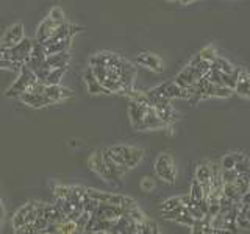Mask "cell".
Here are the masks:
<instances>
[{
    "label": "cell",
    "mask_w": 250,
    "mask_h": 234,
    "mask_svg": "<svg viewBox=\"0 0 250 234\" xmlns=\"http://www.w3.org/2000/svg\"><path fill=\"white\" fill-rule=\"evenodd\" d=\"M146 109H147V106L141 105V103H136V101H131V103H130L128 116H130L131 125H133V128H135V130H138L141 122H143L144 116H146Z\"/></svg>",
    "instance_id": "cell-16"
},
{
    "label": "cell",
    "mask_w": 250,
    "mask_h": 234,
    "mask_svg": "<svg viewBox=\"0 0 250 234\" xmlns=\"http://www.w3.org/2000/svg\"><path fill=\"white\" fill-rule=\"evenodd\" d=\"M88 166L91 167L92 172H96V174L104 179V181L106 183H111V175H109V170L106 167L105 164V159H104V153H102V150L99 152H94L89 159H88Z\"/></svg>",
    "instance_id": "cell-5"
},
{
    "label": "cell",
    "mask_w": 250,
    "mask_h": 234,
    "mask_svg": "<svg viewBox=\"0 0 250 234\" xmlns=\"http://www.w3.org/2000/svg\"><path fill=\"white\" fill-rule=\"evenodd\" d=\"M199 55H200V58H202V59L213 62L214 58L217 57V52H216V49H214L213 45H207L205 49H202V50L199 52Z\"/></svg>",
    "instance_id": "cell-30"
},
{
    "label": "cell",
    "mask_w": 250,
    "mask_h": 234,
    "mask_svg": "<svg viewBox=\"0 0 250 234\" xmlns=\"http://www.w3.org/2000/svg\"><path fill=\"white\" fill-rule=\"evenodd\" d=\"M33 44H35V41H31V39L22 38L18 44L8 47L5 59H13L16 62H21V64H25L30 53H31V49H33Z\"/></svg>",
    "instance_id": "cell-3"
},
{
    "label": "cell",
    "mask_w": 250,
    "mask_h": 234,
    "mask_svg": "<svg viewBox=\"0 0 250 234\" xmlns=\"http://www.w3.org/2000/svg\"><path fill=\"white\" fill-rule=\"evenodd\" d=\"M23 64L21 62H16L13 59H5V58H0V69H8V70H13V72H21Z\"/></svg>",
    "instance_id": "cell-29"
},
{
    "label": "cell",
    "mask_w": 250,
    "mask_h": 234,
    "mask_svg": "<svg viewBox=\"0 0 250 234\" xmlns=\"http://www.w3.org/2000/svg\"><path fill=\"white\" fill-rule=\"evenodd\" d=\"M2 218H3V208H2V203H0V225H2Z\"/></svg>",
    "instance_id": "cell-38"
},
{
    "label": "cell",
    "mask_w": 250,
    "mask_h": 234,
    "mask_svg": "<svg viewBox=\"0 0 250 234\" xmlns=\"http://www.w3.org/2000/svg\"><path fill=\"white\" fill-rule=\"evenodd\" d=\"M70 61V55L69 52H58V53H52V55H47L45 57V64L49 66L50 69L55 67H67Z\"/></svg>",
    "instance_id": "cell-15"
},
{
    "label": "cell",
    "mask_w": 250,
    "mask_h": 234,
    "mask_svg": "<svg viewBox=\"0 0 250 234\" xmlns=\"http://www.w3.org/2000/svg\"><path fill=\"white\" fill-rule=\"evenodd\" d=\"M136 64L150 69V70H153V72H163V69H164L161 58L158 57V55L150 53V52L139 53L136 57Z\"/></svg>",
    "instance_id": "cell-8"
},
{
    "label": "cell",
    "mask_w": 250,
    "mask_h": 234,
    "mask_svg": "<svg viewBox=\"0 0 250 234\" xmlns=\"http://www.w3.org/2000/svg\"><path fill=\"white\" fill-rule=\"evenodd\" d=\"M222 195H225L227 198H230L234 203H239L241 201V197H242V195L238 192L234 183H224L222 184Z\"/></svg>",
    "instance_id": "cell-24"
},
{
    "label": "cell",
    "mask_w": 250,
    "mask_h": 234,
    "mask_svg": "<svg viewBox=\"0 0 250 234\" xmlns=\"http://www.w3.org/2000/svg\"><path fill=\"white\" fill-rule=\"evenodd\" d=\"M60 25V23L57 22H53L52 19L47 18L45 20H42L41 23H39V27H38V31H36V42L39 44H44L47 39H49L53 33V30L57 28Z\"/></svg>",
    "instance_id": "cell-14"
},
{
    "label": "cell",
    "mask_w": 250,
    "mask_h": 234,
    "mask_svg": "<svg viewBox=\"0 0 250 234\" xmlns=\"http://www.w3.org/2000/svg\"><path fill=\"white\" fill-rule=\"evenodd\" d=\"M18 233H36L35 225H33V223H25V225H22L21 228L18 230Z\"/></svg>",
    "instance_id": "cell-37"
},
{
    "label": "cell",
    "mask_w": 250,
    "mask_h": 234,
    "mask_svg": "<svg viewBox=\"0 0 250 234\" xmlns=\"http://www.w3.org/2000/svg\"><path fill=\"white\" fill-rule=\"evenodd\" d=\"M66 70H67V67H55V69H50V72H49V75H47L44 84L45 86H49V84H60L62 75L66 74Z\"/></svg>",
    "instance_id": "cell-23"
},
{
    "label": "cell",
    "mask_w": 250,
    "mask_h": 234,
    "mask_svg": "<svg viewBox=\"0 0 250 234\" xmlns=\"http://www.w3.org/2000/svg\"><path fill=\"white\" fill-rule=\"evenodd\" d=\"M195 179L200 184H209L211 183V170H209V162H202L197 166L195 170Z\"/></svg>",
    "instance_id": "cell-20"
},
{
    "label": "cell",
    "mask_w": 250,
    "mask_h": 234,
    "mask_svg": "<svg viewBox=\"0 0 250 234\" xmlns=\"http://www.w3.org/2000/svg\"><path fill=\"white\" fill-rule=\"evenodd\" d=\"M70 192H72V186H57L53 189V194L57 198H69Z\"/></svg>",
    "instance_id": "cell-35"
},
{
    "label": "cell",
    "mask_w": 250,
    "mask_h": 234,
    "mask_svg": "<svg viewBox=\"0 0 250 234\" xmlns=\"http://www.w3.org/2000/svg\"><path fill=\"white\" fill-rule=\"evenodd\" d=\"M33 208V203H27V205H23L21 209H18V213L14 214L13 217V228L14 231H18L22 225L27 223V215H28V211Z\"/></svg>",
    "instance_id": "cell-18"
},
{
    "label": "cell",
    "mask_w": 250,
    "mask_h": 234,
    "mask_svg": "<svg viewBox=\"0 0 250 234\" xmlns=\"http://www.w3.org/2000/svg\"><path fill=\"white\" fill-rule=\"evenodd\" d=\"M233 94V89L227 88L222 84H213V91H211V97H219V98H229Z\"/></svg>",
    "instance_id": "cell-27"
},
{
    "label": "cell",
    "mask_w": 250,
    "mask_h": 234,
    "mask_svg": "<svg viewBox=\"0 0 250 234\" xmlns=\"http://www.w3.org/2000/svg\"><path fill=\"white\" fill-rule=\"evenodd\" d=\"M189 197L194 200V201H200L205 198V194H203V187L202 184L197 181V179H192V184H191V194H189Z\"/></svg>",
    "instance_id": "cell-28"
},
{
    "label": "cell",
    "mask_w": 250,
    "mask_h": 234,
    "mask_svg": "<svg viewBox=\"0 0 250 234\" xmlns=\"http://www.w3.org/2000/svg\"><path fill=\"white\" fill-rule=\"evenodd\" d=\"M70 41H72V39L67 38V39H61V41H58V42L45 44L44 45L45 55H52V53H58V52H69Z\"/></svg>",
    "instance_id": "cell-19"
},
{
    "label": "cell",
    "mask_w": 250,
    "mask_h": 234,
    "mask_svg": "<svg viewBox=\"0 0 250 234\" xmlns=\"http://www.w3.org/2000/svg\"><path fill=\"white\" fill-rule=\"evenodd\" d=\"M211 69L219 70V72H222V74H231L236 67H234L230 61H227L225 58H222V57H216L214 61L211 62Z\"/></svg>",
    "instance_id": "cell-21"
},
{
    "label": "cell",
    "mask_w": 250,
    "mask_h": 234,
    "mask_svg": "<svg viewBox=\"0 0 250 234\" xmlns=\"http://www.w3.org/2000/svg\"><path fill=\"white\" fill-rule=\"evenodd\" d=\"M47 18L52 19L53 22H57V23H62V22H64V11H62L60 6H53L52 10L49 11V16H47Z\"/></svg>",
    "instance_id": "cell-33"
},
{
    "label": "cell",
    "mask_w": 250,
    "mask_h": 234,
    "mask_svg": "<svg viewBox=\"0 0 250 234\" xmlns=\"http://www.w3.org/2000/svg\"><path fill=\"white\" fill-rule=\"evenodd\" d=\"M155 174L160 179H163L164 183H175L177 178V169L175 162L172 159V156L169 153H161L155 161Z\"/></svg>",
    "instance_id": "cell-1"
},
{
    "label": "cell",
    "mask_w": 250,
    "mask_h": 234,
    "mask_svg": "<svg viewBox=\"0 0 250 234\" xmlns=\"http://www.w3.org/2000/svg\"><path fill=\"white\" fill-rule=\"evenodd\" d=\"M139 187H141V191H144V192H152L155 189V179L150 176H143Z\"/></svg>",
    "instance_id": "cell-36"
},
{
    "label": "cell",
    "mask_w": 250,
    "mask_h": 234,
    "mask_svg": "<svg viewBox=\"0 0 250 234\" xmlns=\"http://www.w3.org/2000/svg\"><path fill=\"white\" fill-rule=\"evenodd\" d=\"M44 96L49 98L50 105H53V103H58V101H62L69 97H72V91L61 88L60 84H49L44 88Z\"/></svg>",
    "instance_id": "cell-10"
},
{
    "label": "cell",
    "mask_w": 250,
    "mask_h": 234,
    "mask_svg": "<svg viewBox=\"0 0 250 234\" xmlns=\"http://www.w3.org/2000/svg\"><path fill=\"white\" fill-rule=\"evenodd\" d=\"M178 205H182V198H180V197H172V198H167L166 201H163L160 209H161V213H166V211H170V209L177 208Z\"/></svg>",
    "instance_id": "cell-32"
},
{
    "label": "cell",
    "mask_w": 250,
    "mask_h": 234,
    "mask_svg": "<svg viewBox=\"0 0 250 234\" xmlns=\"http://www.w3.org/2000/svg\"><path fill=\"white\" fill-rule=\"evenodd\" d=\"M166 125H164V122L158 117V114H156L155 108L153 106H147L146 109V116L143 122H141V125L138 127L139 131H144V130H158V128H164Z\"/></svg>",
    "instance_id": "cell-9"
},
{
    "label": "cell",
    "mask_w": 250,
    "mask_h": 234,
    "mask_svg": "<svg viewBox=\"0 0 250 234\" xmlns=\"http://www.w3.org/2000/svg\"><path fill=\"white\" fill-rule=\"evenodd\" d=\"M124 213L122 206L119 205H111V203H99L96 211L92 213V215H96L97 218H105V220H116L119 218Z\"/></svg>",
    "instance_id": "cell-7"
},
{
    "label": "cell",
    "mask_w": 250,
    "mask_h": 234,
    "mask_svg": "<svg viewBox=\"0 0 250 234\" xmlns=\"http://www.w3.org/2000/svg\"><path fill=\"white\" fill-rule=\"evenodd\" d=\"M36 81H38V78H36L35 72H33V70H30L25 64H23L22 69H21V72H19L18 80H16L11 84V88L6 91V97H10V98L19 97L22 92H25L30 86L35 84Z\"/></svg>",
    "instance_id": "cell-2"
},
{
    "label": "cell",
    "mask_w": 250,
    "mask_h": 234,
    "mask_svg": "<svg viewBox=\"0 0 250 234\" xmlns=\"http://www.w3.org/2000/svg\"><path fill=\"white\" fill-rule=\"evenodd\" d=\"M234 186L241 195H244L249 192V187H250V175H238V178L234 179Z\"/></svg>",
    "instance_id": "cell-26"
},
{
    "label": "cell",
    "mask_w": 250,
    "mask_h": 234,
    "mask_svg": "<svg viewBox=\"0 0 250 234\" xmlns=\"http://www.w3.org/2000/svg\"><path fill=\"white\" fill-rule=\"evenodd\" d=\"M22 38H23V25L22 23H14V25H11L5 31V35L2 38V41H0V44L5 45V47H11L14 44H18Z\"/></svg>",
    "instance_id": "cell-13"
},
{
    "label": "cell",
    "mask_w": 250,
    "mask_h": 234,
    "mask_svg": "<svg viewBox=\"0 0 250 234\" xmlns=\"http://www.w3.org/2000/svg\"><path fill=\"white\" fill-rule=\"evenodd\" d=\"M19 98H21V101H22L23 105H27L30 108H44L47 105H50V101H49V98L44 96V92L38 94V92H28V91H25V92L21 94Z\"/></svg>",
    "instance_id": "cell-11"
},
{
    "label": "cell",
    "mask_w": 250,
    "mask_h": 234,
    "mask_svg": "<svg viewBox=\"0 0 250 234\" xmlns=\"http://www.w3.org/2000/svg\"><path fill=\"white\" fill-rule=\"evenodd\" d=\"M238 178V172L234 169H229V170H222L221 172V179L222 184L224 183H234V179Z\"/></svg>",
    "instance_id": "cell-34"
},
{
    "label": "cell",
    "mask_w": 250,
    "mask_h": 234,
    "mask_svg": "<svg viewBox=\"0 0 250 234\" xmlns=\"http://www.w3.org/2000/svg\"><path fill=\"white\" fill-rule=\"evenodd\" d=\"M83 80L86 83V88H88V92L91 96H100V94H111L104 84H102L96 77L92 74V69H86L83 74Z\"/></svg>",
    "instance_id": "cell-12"
},
{
    "label": "cell",
    "mask_w": 250,
    "mask_h": 234,
    "mask_svg": "<svg viewBox=\"0 0 250 234\" xmlns=\"http://www.w3.org/2000/svg\"><path fill=\"white\" fill-rule=\"evenodd\" d=\"M150 91L155 92L156 96H163V97H166L169 100H172V98H185V100H189V92H188V89L180 88V86L174 80H169L166 83L156 86V88H153Z\"/></svg>",
    "instance_id": "cell-4"
},
{
    "label": "cell",
    "mask_w": 250,
    "mask_h": 234,
    "mask_svg": "<svg viewBox=\"0 0 250 234\" xmlns=\"http://www.w3.org/2000/svg\"><path fill=\"white\" fill-rule=\"evenodd\" d=\"M234 170L238 172V175H250V161L247 159V156L234 164Z\"/></svg>",
    "instance_id": "cell-31"
},
{
    "label": "cell",
    "mask_w": 250,
    "mask_h": 234,
    "mask_svg": "<svg viewBox=\"0 0 250 234\" xmlns=\"http://www.w3.org/2000/svg\"><path fill=\"white\" fill-rule=\"evenodd\" d=\"M246 155L242 153H230V155H225L222 161H221V169L222 170H229V169H234V164L238 161L244 159Z\"/></svg>",
    "instance_id": "cell-22"
},
{
    "label": "cell",
    "mask_w": 250,
    "mask_h": 234,
    "mask_svg": "<svg viewBox=\"0 0 250 234\" xmlns=\"http://www.w3.org/2000/svg\"><path fill=\"white\" fill-rule=\"evenodd\" d=\"M233 92H236L241 97L250 98V75L246 72V70H241L239 72L238 81H236V86H234Z\"/></svg>",
    "instance_id": "cell-17"
},
{
    "label": "cell",
    "mask_w": 250,
    "mask_h": 234,
    "mask_svg": "<svg viewBox=\"0 0 250 234\" xmlns=\"http://www.w3.org/2000/svg\"><path fill=\"white\" fill-rule=\"evenodd\" d=\"M124 156V162L128 169H135L138 164L144 158V150L138 147H128V145H116Z\"/></svg>",
    "instance_id": "cell-6"
},
{
    "label": "cell",
    "mask_w": 250,
    "mask_h": 234,
    "mask_svg": "<svg viewBox=\"0 0 250 234\" xmlns=\"http://www.w3.org/2000/svg\"><path fill=\"white\" fill-rule=\"evenodd\" d=\"M122 215L131 218V220H133V222H136V223H141V222H144V220H146V215H144L143 211H141V209L138 208V205H136V206H131V208H127V209H124Z\"/></svg>",
    "instance_id": "cell-25"
}]
</instances>
